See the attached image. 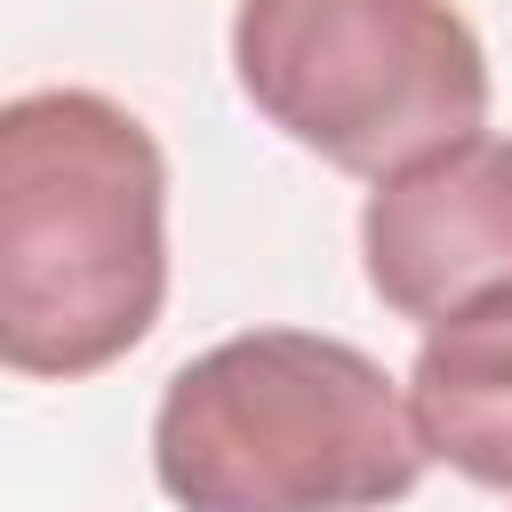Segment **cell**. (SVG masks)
Returning <instances> with one entry per match:
<instances>
[{
  "label": "cell",
  "mask_w": 512,
  "mask_h": 512,
  "mask_svg": "<svg viewBox=\"0 0 512 512\" xmlns=\"http://www.w3.org/2000/svg\"><path fill=\"white\" fill-rule=\"evenodd\" d=\"M168 304V160L96 88H32L0 112V360L96 376Z\"/></svg>",
  "instance_id": "1"
},
{
  "label": "cell",
  "mask_w": 512,
  "mask_h": 512,
  "mask_svg": "<svg viewBox=\"0 0 512 512\" xmlns=\"http://www.w3.org/2000/svg\"><path fill=\"white\" fill-rule=\"evenodd\" d=\"M424 464L408 392L312 328L224 336L152 408V472L184 512H384Z\"/></svg>",
  "instance_id": "2"
},
{
  "label": "cell",
  "mask_w": 512,
  "mask_h": 512,
  "mask_svg": "<svg viewBox=\"0 0 512 512\" xmlns=\"http://www.w3.org/2000/svg\"><path fill=\"white\" fill-rule=\"evenodd\" d=\"M240 96L344 176H400L488 120V48L456 0H240Z\"/></svg>",
  "instance_id": "3"
},
{
  "label": "cell",
  "mask_w": 512,
  "mask_h": 512,
  "mask_svg": "<svg viewBox=\"0 0 512 512\" xmlns=\"http://www.w3.org/2000/svg\"><path fill=\"white\" fill-rule=\"evenodd\" d=\"M360 272L416 328L512 296V136L472 128L384 176L360 208Z\"/></svg>",
  "instance_id": "4"
},
{
  "label": "cell",
  "mask_w": 512,
  "mask_h": 512,
  "mask_svg": "<svg viewBox=\"0 0 512 512\" xmlns=\"http://www.w3.org/2000/svg\"><path fill=\"white\" fill-rule=\"evenodd\" d=\"M408 416L432 464L512 496V296L424 328L408 360Z\"/></svg>",
  "instance_id": "5"
}]
</instances>
